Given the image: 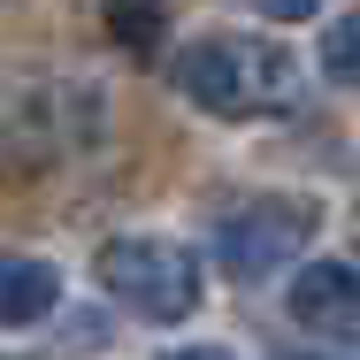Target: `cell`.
Returning a JSON list of instances; mask_svg holds the SVG:
<instances>
[{"label":"cell","mask_w":360,"mask_h":360,"mask_svg":"<svg viewBox=\"0 0 360 360\" xmlns=\"http://www.w3.org/2000/svg\"><path fill=\"white\" fill-rule=\"evenodd\" d=\"M253 8H261L269 23H307V15L322 8V0H253Z\"/></svg>","instance_id":"obj_8"},{"label":"cell","mask_w":360,"mask_h":360,"mask_svg":"<svg viewBox=\"0 0 360 360\" xmlns=\"http://www.w3.org/2000/svg\"><path fill=\"white\" fill-rule=\"evenodd\" d=\"M314 238V200H291V192H269V200H245L230 207L215 230V261L238 276V284H269L276 269H291V253Z\"/></svg>","instance_id":"obj_3"},{"label":"cell","mask_w":360,"mask_h":360,"mask_svg":"<svg viewBox=\"0 0 360 360\" xmlns=\"http://www.w3.org/2000/svg\"><path fill=\"white\" fill-rule=\"evenodd\" d=\"M291 360H360L353 345H338V338H330V345H307V353H291Z\"/></svg>","instance_id":"obj_9"},{"label":"cell","mask_w":360,"mask_h":360,"mask_svg":"<svg viewBox=\"0 0 360 360\" xmlns=\"http://www.w3.org/2000/svg\"><path fill=\"white\" fill-rule=\"evenodd\" d=\"M176 92L200 100L207 115L245 123V115H276V108H291V100H299V70H291V54L276 46V39L215 31V39H200V46L176 54Z\"/></svg>","instance_id":"obj_1"},{"label":"cell","mask_w":360,"mask_h":360,"mask_svg":"<svg viewBox=\"0 0 360 360\" xmlns=\"http://www.w3.org/2000/svg\"><path fill=\"white\" fill-rule=\"evenodd\" d=\"M169 360H230V353H215V345H192V353H169Z\"/></svg>","instance_id":"obj_10"},{"label":"cell","mask_w":360,"mask_h":360,"mask_svg":"<svg viewBox=\"0 0 360 360\" xmlns=\"http://www.w3.org/2000/svg\"><path fill=\"white\" fill-rule=\"evenodd\" d=\"M62 307V276L54 261H31V253H0V330H31Z\"/></svg>","instance_id":"obj_5"},{"label":"cell","mask_w":360,"mask_h":360,"mask_svg":"<svg viewBox=\"0 0 360 360\" xmlns=\"http://www.w3.org/2000/svg\"><path fill=\"white\" fill-rule=\"evenodd\" d=\"M322 77H330V84H353V92H360V15L330 23V39H322Z\"/></svg>","instance_id":"obj_7"},{"label":"cell","mask_w":360,"mask_h":360,"mask_svg":"<svg viewBox=\"0 0 360 360\" xmlns=\"http://www.w3.org/2000/svg\"><path fill=\"white\" fill-rule=\"evenodd\" d=\"M92 276L139 322H184L200 307V261L176 238H108L92 253Z\"/></svg>","instance_id":"obj_2"},{"label":"cell","mask_w":360,"mask_h":360,"mask_svg":"<svg viewBox=\"0 0 360 360\" xmlns=\"http://www.w3.org/2000/svg\"><path fill=\"white\" fill-rule=\"evenodd\" d=\"M100 23L123 54H153L169 31V0H100Z\"/></svg>","instance_id":"obj_6"},{"label":"cell","mask_w":360,"mask_h":360,"mask_svg":"<svg viewBox=\"0 0 360 360\" xmlns=\"http://www.w3.org/2000/svg\"><path fill=\"white\" fill-rule=\"evenodd\" d=\"M284 307H291V322H299L307 338L353 345L360 338V269L353 261H307L284 284Z\"/></svg>","instance_id":"obj_4"}]
</instances>
